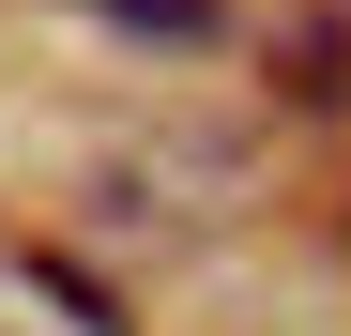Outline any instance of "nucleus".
Wrapping results in <instances>:
<instances>
[{
  "mask_svg": "<svg viewBox=\"0 0 351 336\" xmlns=\"http://www.w3.org/2000/svg\"><path fill=\"white\" fill-rule=\"evenodd\" d=\"M107 16L153 31V46H199V31H214V0H107Z\"/></svg>",
  "mask_w": 351,
  "mask_h": 336,
  "instance_id": "obj_2",
  "label": "nucleus"
},
{
  "mask_svg": "<svg viewBox=\"0 0 351 336\" xmlns=\"http://www.w3.org/2000/svg\"><path fill=\"white\" fill-rule=\"evenodd\" d=\"M275 92L321 107V123H351V0H306V16L275 31Z\"/></svg>",
  "mask_w": 351,
  "mask_h": 336,
  "instance_id": "obj_1",
  "label": "nucleus"
}]
</instances>
